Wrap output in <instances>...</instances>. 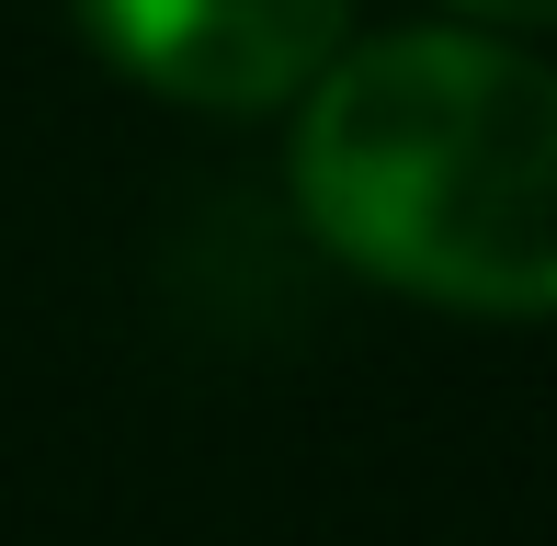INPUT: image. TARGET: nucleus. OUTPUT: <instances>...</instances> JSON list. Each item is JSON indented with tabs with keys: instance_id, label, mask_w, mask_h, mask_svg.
<instances>
[{
	"instance_id": "3",
	"label": "nucleus",
	"mask_w": 557,
	"mask_h": 546,
	"mask_svg": "<svg viewBox=\"0 0 557 546\" xmlns=\"http://www.w3.org/2000/svg\"><path fill=\"white\" fill-rule=\"evenodd\" d=\"M444 12H467V23H557V0H444Z\"/></svg>"
},
{
	"instance_id": "1",
	"label": "nucleus",
	"mask_w": 557,
	"mask_h": 546,
	"mask_svg": "<svg viewBox=\"0 0 557 546\" xmlns=\"http://www.w3.org/2000/svg\"><path fill=\"white\" fill-rule=\"evenodd\" d=\"M296 206L364 285L455 319H557V69L500 35L342 46L296 91Z\"/></svg>"
},
{
	"instance_id": "2",
	"label": "nucleus",
	"mask_w": 557,
	"mask_h": 546,
	"mask_svg": "<svg viewBox=\"0 0 557 546\" xmlns=\"http://www.w3.org/2000/svg\"><path fill=\"white\" fill-rule=\"evenodd\" d=\"M352 0H81V35L137 91L194 114H273L342 58Z\"/></svg>"
}]
</instances>
